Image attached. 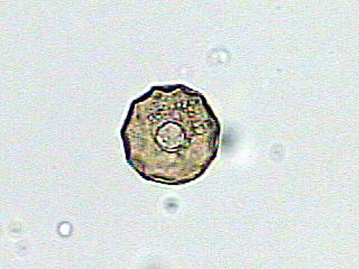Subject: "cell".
Instances as JSON below:
<instances>
[{
    "label": "cell",
    "mask_w": 359,
    "mask_h": 269,
    "mask_svg": "<svg viewBox=\"0 0 359 269\" xmlns=\"http://www.w3.org/2000/svg\"><path fill=\"white\" fill-rule=\"evenodd\" d=\"M121 139L127 162L140 177L187 184L216 158L220 123L201 93L182 84L160 85L133 101Z\"/></svg>",
    "instance_id": "6da1fadb"
}]
</instances>
